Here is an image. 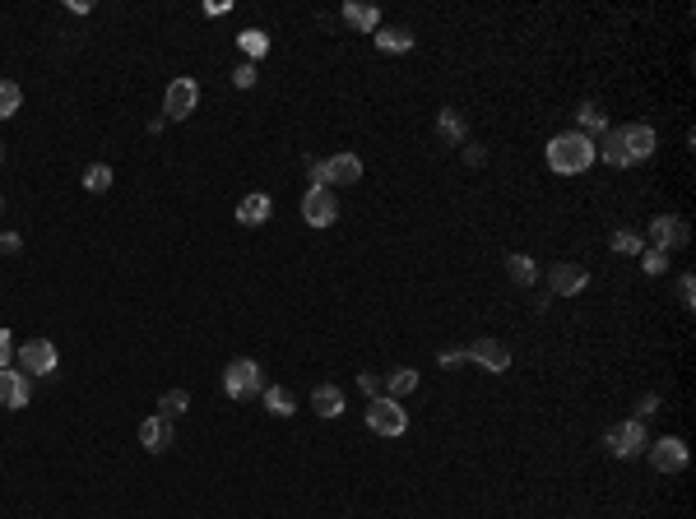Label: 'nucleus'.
<instances>
[{"label":"nucleus","instance_id":"19","mask_svg":"<svg viewBox=\"0 0 696 519\" xmlns=\"http://www.w3.org/2000/svg\"><path fill=\"white\" fill-rule=\"evenodd\" d=\"M371 42H377L381 51H390V56H405V51H413V33H409V29H377V33H371Z\"/></svg>","mask_w":696,"mask_h":519},{"label":"nucleus","instance_id":"5","mask_svg":"<svg viewBox=\"0 0 696 519\" xmlns=\"http://www.w3.org/2000/svg\"><path fill=\"white\" fill-rule=\"evenodd\" d=\"M223 394L228 399H256L260 394V362H251V358H232L228 367H223Z\"/></svg>","mask_w":696,"mask_h":519},{"label":"nucleus","instance_id":"7","mask_svg":"<svg viewBox=\"0 0 696 519\" xmlns=\"http://www.w3.org/2000/svg\"><path fill=\"white\" fill-rule=\"evenodd\" d=\"M196 102H200V84L191 74H181V79H172L168 93H163V117L168 121H186L196 112Z\"/></svg>","mask_w":696,"mask_h":519},{"label":"nucleus","instance_id":"12","mask_svg":"<svg viewBox=\"0 0 696 519\" xmlns=\"http://www.w3.org/2000/svg\"><path fill=\"white\" fill-rule=\"evenodd\" d=\"M548 283H552V297H576V292H585L590 288V269L585 264H552V274H548Z\"/></svg>","mask_w":696,"mask_h":519},{"label":"nucleus","instance_id":"32","mask_svg":"<svg viewBox=\"0 0 696 519\" xmlns=\"http://www.w3.org/2000/svg\"><path fill=\"white\" fill-rule=\"evenodd\" d=\"M678 302H683V307H696V279H692V274L678 279Z\"/></svg>","mask_w":696,"mask_h":519},{"label":"nucleus","instance_id":"31","mask_svg":"<svg viewBox=\"0 0 696 519\" xmlns=\"http://www.w3.org/2000/svg\"><path fill=\"white\" fill-rule=\"evenodd\" d=\"M307 177H311V190H330V172H326V162H320V158L307 162Z\"/></svg>","mask_w":696,"mask_h":519},{"label":"nucleus","instance_id":"41","mask_svg":"<svg viewBox=\"0 0 696 519\" xmlns=\"http://www.w3.org/2000/svg\"><path fill=\"white\" fill-rule=\"evenodd\" d=\"M0 209H5V200H0Z\"/></svg>","mask_w":696,"mask_h":519},{"label":"nucleus","instance_id":"36","mask_svg":"<svg viewBox=\"0 0 696 519\" xmlns=\"http://www.w3.org/2000/svg\"><path fill=\"white\" fill-rule=\"evenodd\" d=\"M358 390H362L367 399H377V390H381V380H377V376H371V371H362V376H358Z\"/></svg>","mask_w":696,"mask_h":519},{"label":"nucleus","instance_id":"34","mask_svg":"<svg viewBox=\"0 0 696 519\" xmlns=\"http://www.w3.org/2000/svg\"><path fill=\"white\" fill-rule=\"evenodd\" d=\"M437 362H441V367H460V362H469V358H465V348H441Z\"/></svg>","mask_w":696,"mask_h":519},{"label":"nucleus","instance_id":"35","mask_svg":"<svg viewBox=\"0 0 696 519\" xmlns=\"http://www.w3.org/2000/svg\"><path fill=\"white\" fill-rule=\"evenodd\" d=\"M14 362V339H10V330H0V367H10Z\"/></svg>","mask_w":696,"mask_h":519},{"label":"nucleus","instance_id":"17","mask_svg":"<svg viewBox=\"0 0 696 519\" xmlns=\"http://www.w3.org/2000/svg\"><path fill=\"white\" fill-rule=\"evenodd\" d=\"M344 23H348V29H358V33H377L381 29V10L377 5H362V0H348V5H344Z\"/></svg>","mask_w":696,"mask_h":519},{"label":"nucleus","instance_id":"6","mask_svg":"<svg viewBox=\"0 0 696 519\" xmlns=\"http://www.w3.org/2000/svg\"><path fill=\"white\" fill-rule=\"evenodd\" d=\"M14 362H19V371L23 376H51V371H57V343H51V339H29V343H19L14 348Z\"/></svg>","mask_w":696,"mask_h":519},{"label":"nucleus","instance_id":"2","mask_svg":"<svg viewBox=\"0 0 696 519\" xmlns=\"http://www.w3.org/2000/svg\"><path fill=\"white\" fill-rule=\"evenodd\" d=\"M595 158H599L595 140H585L580 130H567V134H552V140H548V168L557 177H580Z\"/></svg>","mask_w":696,"mask_h":519},{"label":"nucleus","instance_id":"4","mask_svg":"<svg viewBox=\"0 0 696 519\" xmlns=\"http://www.w3.org/2000/svg\"><path fill=\"white\" fill-rule=\"evenodd\" d=\"M367 427L377 431V436H405L409 431V413H405V403L390 399V394H377L367 403Z\"/></svg>","mask_w":696,"mask_h":519},{"label":"nucleus","instance_id":"14","mask_svg":"<svg viewBox=\"0 0 696 519\" xmlns=\"http://www.w3.org/2000/svg\"><path fill=\"white\" fill-rule=\"evenodd\" d=\"M326 172H330V186H358L362 181V158L358 153H335V158H326Z\"/></svg>","mask_w":696,"mask_h":519},{"label":"nucleus","instance_id":"11","mask_svg":"<svg viewBox=\"0 0 696 519\" xmlns=\"http://www.w3.org/2000/svg\"><path fill=\"white\" fill-rule=\"evenodd\" d=\"M687 223H683V218L678 213H659V218H650V246H655V251H674V246H687Z\"/></svg>","mask_w":696,"mask_h":519},{"label":"nucleus","instance_id":"16","mask_svg":"<svg viewBox=\"0 0 696 519\" xmlns=\"http://www.w3.org/2000/svg\"><path fill=\"white\" fill-rule=\"evenodd\" d=\"M270 213H274V200L265 195V190H256V195H247L242 204H237V223H242V228H260V223H270Z\"/></svg>","mask_w":696,"mask_h":519},{"label":"nucleus","instance_id":"37","mask_svg":"<svg viewBox=\"0 0 696 519\" xmlns=\"http://www.w3.org/2000/svg\"><path fill=\"white\" fill-rule=\"evenodd\" d=\"M0 251H5V255H19V251H23V241H19L14 232H0Z\"/></svg>","mask_w":696,"mask_h":519},{"label":"nucleus","instance_id":"3","mask_svg":"<svg viewBox=\"0 0 696 519\" xmlns=\"http://www.w3.org/2000/svg\"><path fill=\"white\" fill-rule=\"evenodd\" d=\"M604 445H608L613 459H636V454H646L650 436H646V427H640V418H627V422H613L604 431Z\"/></svg>","mask_w":696,"mask_h":519},{"label":"nucleus","instance_id":"30","mask_svg":"<svg viewBox=\"0 0 696 519\" xmlns=\"http://www.w3.org/2000/svg\"><path fill=\"white\" fill-rule=\"evenodd\" d=\"M640 264H646V274H650V279H659L664 269H668V255L655 251V246H646V251H640Z\"/></svg>","mask_w":696,"mask_h":519},{"label":"nucleus","instance_id":"15","mask_svg":"<svg viewBox=\"0 0 696 519\" xmlns=\"http://www.w3.org/2000/svg\"><path fill=\"white\" fill-rule=\"evenodd\" d=\"M140 445H144L149 454H163V450L172 445V422L158 418V413L144 418V422H140Z\"/></svg>","mask_w":696,"mask_h":519},{"label":"nucleus","instance_id":"13","mask_svg":"<svg viewBox=\"0 0 696 519\" xmlns=\"http://www.w3.org/2000/svg\"><path fill=\"white\" fill-rule=\"evenodd\" d=\"M29 399H33V380L23 371L0 367V408H29Z\"/></svg>","mask_w":696,"mask_h":519},{"label":"nucleus","instance_id":"20","mask_svg":"<svg viewBox=\"0 0 696 519\" xmlns=\"http://www.w3.org/2000/svg\"><path fill=\"white\" fill-rule=\"evenodd\" d=\"M413 390H418V371H413V367H395V371L386 376V394H390V399L405 403Z\"/></svg>","mask_w":696,"mask_h":519},{"label":"nucleus","instance_id":"27","mask_svg":"<svg viewBox=\"0 0 696 519\" xmlns=\"http://www.w3.org/2000/svg\"><path fill=\"white\" fill-rule=\"evenodd\" d=\"M84 190H93V195L112 190V168H107V162H93V168L84 172Z\"/></svg>","mask_w":696,"mask_h":519},{"label":"nucleus","instance_id":"28","mask_svg":"<svg viewBox=\"0 0 696 519\" xmlns=\"http://www.w3.org/2000/svg\"><path fill=\"white\" fill-rule=\"evenodd\" d=\"M237 42H242V51H247L251 61H260L265 51H270V33H260V29H247V33L237 38Z\"/></svg>","mask_w":696,"mask_h":519},{"label":"nucleus","instance_id":"39","mask_svg":"<svg viewBox=\"0 0 696 519\" xmlns=\"http://www.w3.org/2000/svg\"><path fill=\"white\" fill-rule=\"evenodd\" d=\"M488 153L483 149H478V144H465V162H469V168H478V162H483Z\"/></svg>","mask_w":696,"mask_h":519},{"label":"nucleus","instance_id":"38","mask_svg":"<svg viewBox=\"0 0 696 519\" xmlns=\"http://www.w3.org/2000/svg\"><path fill=\"white\" fill-rule=\"evenodd\" d=\"M636 413H640V418H650V413H659V394H646V399H640V403H636Z\"/></svg>","mask_w":696,"mask_h":519},{"label":"nucleus","instance_id":"25","mask_svg":"<svg viewBox=\"0 0 696 519\" xmlns=\"http://www.w3.org/2000/svg\"><path fill=\"white\" fill-rule=\"evenodd\" d=\"M19 107H23V89L14 84V79H0V121H10Z\"/></svg>","mask_w":696,"mask_h":519},{"label":"nucleus","instance_id":"22","mask_svg":"<svg viewBox=\"0 0 696 519\" xmlns=\"http://www.w3.org/2000/svg\"><path fill=\"white\" fill-rule=\"evenodd\" d=\"M576 121H580V134H585V140H590V134H604V130H608V117H604V107H599V102H580Z\"/></svg>","mask_w":696,"mask_h":519},{"label":"nucleus","instance_id":"29","mask_svg":"<svg viewBox=\"0 0 696 519\" xmlns=\"http://www.w3.org/2000/svg\"><path fill=\"white\" fill-rule=\"evenodd\" d=\"M608 246H613L618 255H640V251H646V241H640L636 232H613V237H608Z\"/></svg>","mask_w":696,"mask_h":519},{"label":"nucleus","instance_id":"21","mask_svg":"<svg viewBox=\"0 0 696 519\" xmlns=\"http://www.w3.org/2000/svg\"><path fill=\"white\" fill-rule=\"evenodd\" d=\"M506 279L529 288L534 279H539V264H534V255H506Z\"/></svg>","mask_w":696,"mask_h":519},{"label":"nucleus","instance_id":"24","mask_svg":"<svg viewBox=\"0 0 696 519\" xmlns=\"http://www.w3.org/2000/svg\"><path fill=\"white\" fill-rule=\"evenodd\" d=\"M265 408H270L274 418H292V413H298V403H292V394H288L283 385H270V390H265Z\"/></svg>","mask_w":696,"mask_h":519},{"label":"nucleus","instance_id":"26","mask_svg":"<svg viewBox=\"0 0 696 519\" xmlns=\"http://www.w3.org/2000/svg\"><path fill=\"white\" fill-rule=\"evenodd\" d=\"M437 130L446 134V140H450V144H465V117H460V112H455V107H446V112L437 117Z\"/></svg>","mask_w":696,"mask_h":519},{"label":"nucleus","instance_id":"9","mask_svg":"<svg viewBox=\"0 0 696 519\" xmlns=\"http://www.w3.org/2000/svg\"><path fill=\"white\" fill-rule=\"evenodd\" d=\"M465 358H469L474 367H483V371L501 376L506 367H511V348H506L501 339H474V343L465 348Z\"/></svg>","mask_w":696,"mask_h":519},{"label":"nucleus","instance_id":"18","mask_svg":"<svg viewBox=\"0 0 696 519\" xmlns=\"http://www.w3.org/2000/svg\"><path fill=\"white\" fill-rule=\"evenodd\" d=\"M311 413H316V418H339V413H344V390L316 385V390H311Z\"/></svg>","mask_w":696,"mask_h":519},{"label":"nucleus","instance_id":"33","mask_svg":"<svg viewBox=\"0 0 696 519\" xmlns=\"http://www.w3.org/2000/svg\"><path fill=\"white\" fill-rule=\"evenodd\" d=\"M232 84H237V89H251V84H256V65H251V61L237 65V70H232Z\"/></svg>","mask_w":696,"mask_h":519},{"label":"nucleus","instance_id":"8","mask_svg":"<svg viewBox=\"0 0 696 519\" xmlns=\"http://www.w3.org/2000/svg\"><path fill=\"white\" fill-rule=\"evenodd\" d=\"M646 450H650L655 473H683L687 469V441L683 436H659V441H650Z\"/></svg>","mask_w":696,"mask_h":519},{"label":"nucleus","instance_id":"1","mask_svg":"<svg viewBox=\"0 0 696 519\" xmlns=\"http://www.w3.org/2000/svg\"><path fill=\"white\" fill-rule=\"evenodd\" d=\"M655 130L650 125H608L604 130V144L595 149L608 168H636V162H646L655 153Z\"/></svg>","mask_w":696,"mask_h":519},{"label":"nucleus","instance_id":"23","mask_svg":"<svg viewBox=\"0 0 696 519\" xmlns=\"http://www.w3.org/2000/svg\"><path fill=\"white\" fill-rule=\"evenodd\" d=\"M186 408H191V394L186 390H168L163 399H158V418H168V422H177Z\"/></svg>","mask_w":696,"mask_h":519},{"label":"nucleus","instance_id":"40","mask_svg":"<svg viewBox=\"0 0 696 519\" xmlns=\"http://www.w3.org/2000/svg\"><path fill=\"white\" fill-rule=\"evenodd\" d=\"M204 14H209V19H219V14H228V0H209V5H204Z\"/></svg>","mask_w":696,"mask_h":519},{"label":"nucleus","instance_id":"10","mask_svg":"<svg viewBox=\"0 0 696 519\" xmlns=\"http://www.w3.org/2000/svg\"><path fill=\"white\" fill-rule=\"evenodd\" d=\"M302 218H307V228H335V218H339L335 190H307L302 195Z\"/></svg>","mask_w":696,"mask_h":519}]
</instances>
